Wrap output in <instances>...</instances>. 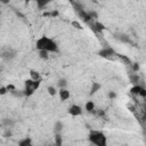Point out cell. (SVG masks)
Listing matches in <instances>:
<instances>
[{
    "label": "cell",
    "mask_w": 146,
    "mask_h": 146,
    "mask_svg": "<svg viewBox=\"0 0 146 146\" xmlns=\"http://www.w3.org/2000/svg\"><path fill=\"white\" fill-rule=\"evenodd\" d=\"M35 49L36 50H46L49 54L50 52H58L59 48L55 39L47 36V35H41L39 39L35 41Z\"/></svg>",
    "instance_id": "6da1fadb"
},
{
    "label": "cell",
    "mask_w": 146,
    "mask_h": 146,
    "mask_svg": "<svg viewBox=\"0 0 146 146\" xmlns=\"http://www.w3.org/2000/svg\"><path fill=\"white\" fill-rule=\"evenodd\" d=\"M88 140H89V143H91L96 146H106L107 145V137L100 130H91L88 135Z\"/></svg>",
    "instance_id": "7a4b0ae2"
},
{
    "label": "cell",
    "mask_w": 146,
    "mask_h": 146,
    "mask_svg": "<svg viewBox=\"0 0 146 146\" xmlns=\"http://www.w3.org/2000/svg\"><path fill=\"white\" fill-rule=\"evenodd\" d=\"M67 112L71 116H80L82 114V107L78 104H72L68 108H67Z\"/></svg>",
    "instance_id": "3957f363"
},
{
    "label": "cell",
    "mask_w": 146,
    "mask_h": 146,
    "mask_svg": "<svg viewBox=\"0 0 146 146\" xmlns=\"http://www.w3.org/2000/svg\"><path fill=\"white\" fill-rule=\"evenodd\" d=\"M98 55L100 57H104V58H110V57H112V56L115 55V51L111 47H105V48H103V49H100L98 51Z\"/></svg>",
    "instance_id": "277c9868"
},
{
    "label": "cell",
    "mask_w": 146,
    "mask_h": 146,
    "mask_svg": "<svg viewBox=\"0 0 146 146\" xmlns=\"http://www.w3.org/2000/svg\"><path fill=\"white\" fill-rule=\"evenodd\" d=\"M57 94H58V97H59L60 102H65V100H67L71 97L70 90L67 88H59V90L57 91Z\"/></svg>",
    "instance_id": "5b68a950"
},
{
    "label": "cell",
    "mask_w": 146,
    "mask_h": 146,
    "mask_svg": "<svg viewBox=\"0 0 146 146\" xmlns=\"http://www.w3.org/2000/svg\"><path fill=\"white\" fill-rule=\"evenodd\" d=\"M15 56H16V52L14 50H11V49H6V50L0 52V57L3 58V59H7V60L14 58Z\"/></svg>",
    "instance_id": "8992f818"
},
{
    "label": "cell",
    "mask_w": 146,
    "mask_h": 146,
    "mask_svg": "<svg viewBox=\"0 0 146 146\" xmlns=\"http://www.w3.org/2000/svg\"><path fill=\"white\" fill-rule=\"evenodd\" d=\"M102 89V84L99 83V82H92L91 83V88H90V95L92 96V95H95L98 90H100Z\"/></svg>",
    "instance_id": "52a82bcc"
},
{
    "label": "cell",
    "mask_w": 146,
    "mask_h": 146,
    "mask_svg": "<svg viewBox=\"0 0 146 146\" xmlns=\"http://www.w3.org/2000/svg\"><path fill=\"white\" fill-rule=\"evenodd\" d=\"M95 107H96V105H95L94 100H88V102L84 104V110H86L87 112H89V113L95 112Z\"/></svg>",
    "instance_id": "ba28073f"
},
{
    "label": "cell",
    "mask_w": 146,
    "mask_h": 146,
    "mask_svg": "<svg viewBox=\"0 0 146 146\" xmlns=\"http://www.w3.org/2000/svg\"><path fill=\"white\" fill-rule=\"evenodd\" d=\"M31 145H32L31 137H24L21 140H18V146H31Z\"/></svg>",
    "instance_id": "9c48e42d"
},
{
    "label": "cell",
    "mask_w": 146,
    "mask_h": 146,
    "mask_svg": "<svg viewBox=\"0 0 146 146\" xmlns=\"http://www.w3.org/2000/svg\"><path fill=\"white\" fill-rule=\"evenodd\" d=\"M52 0H35V3H36V7L39 9H43L44 7H47Z\"/></svg>",
    "instance_id": "30bf717a"
},
{
    "label": "cell",
    "mask_w": 146,
    "mask_h": 146,
    "mask_svg": "<svg viewBox=\"0 0 146 146\" xmlns=\"http://www.w3.org/2000/svg\"><path fill=\"white\" fill-rule=\"evenodd\" d=\"M63 129H64V123L62 122V121H56L55 122V124H54V132L56 133V132H62L63 131Z\"/></svg>",
    "instance_id": "8fae6325"
},
{
    "label": "cell",
    "mask_w": 146,
    "mask_h": 146,
    "mask_svg": "<svg viewBox=\"0 0 146 146\" xmlns=\"http://www.w3.org/2000/svg\"><path fill=\"white\" fill-rule=\"evenodd\" d=\"M30 79H32V80H40L41 79V74H40V72L39 71H36V70H30Z\"/></svg>",
    "instance_id": "7c38bea8"
},
{
    "label": "cell",
    "mask_w": 146,
    "mask_h": 146,
    "mask_svg": "<svg viewBox=\"0 0 146 146\" xmlns=\"http://www.w3.org/2000/svg\"><path fill=\"white\" fill-rule=\"evenodd\" d=\"M63 144V137H62V132H56L55 133V145L60 146Z\"/></svg>",
    "instance_id": "4fadbf2b"
},
{
    "label": "cell",
    "mask_w": 146,
    "mask_h": 146,
    "mask_svg": "<svg viewBox=\"0 0 146 146\" xmlns=\"http://www.w3.org/2000/svg\"><path fill=\"white\" fill-rule=\"evenodd\" d=\"M57 86H58V88H67V80L65 78L59 79L57 82Z\"/></svg>",
    "instance_id": "5bb4252c"
},
{
    "label": "cell",
    "mask_w": 146,
    "mask_h": 146,
    "mask_svg": "<svg viewBox=\"0 0 146 146\" xmlns=\"http://www.w3.org/2000/svg\"><path fill=\"white\" fill-rule=\"evenodd\" d=\"M140 89H141V86H139V84L137 83V84H135L133 87H131L130 92H131L132 95H138V94H139V91H140Z\"/></svg>",
    "instance_id": "9a60e30c"
},
{
    "label": "cell",
    "mask_w": 146,
    "mask_h": 146,
    "mask_svg": "<svg viewBox=\"0 0 146 146\" xmlns=\"http://www.w3.org/2000/svg\"><path fill=\"white\" fill-rule=\"evenodd\" d=\"M38 54H39V57L41 59H48L49 58V52L46 50H38Z\"/></svg>",
    "instance_id": "2e32d148"
},
{
    "label": "cell",
    "mask_w": 146,
    "mask_h": 146,
    "mask_svg": "<svg viewBox=\"0 0 146 146\" xmlns=\"http://www.w3.org/2000/svg\"><path fill=\"white\" fill-rule=\"evenodd\" d=\"M47 91H48V94L50 95V96H56L57 95V89L54 87V86H49L48 88H47Z\"/></svg>",
    "instance_id": "e0dca14e"
},
{
    "label": "cell",
    "mask_w": 146,
    "mask_h": 146,
    "mask_svg": "<svg viewBox=\"0 0 146 146\" xmlns=\"http://www.w3.org/2000/svg\"><path fill=\"white\" fill-rule=\"evenodd\" d=\"M8 92V89H7V87L6 86H2V87H0V96H3V95H6Z\"/></svg>",
    "instance_id": "ac0fdd59"
},
{
    "label": "cell",
    "mask_w": 146,
    "mask_h": 146,
    "mask_svg": "<svg viewBox=\"0 0 146 146\" xmlns=\"http://www.w3.org/2000/svg\"><path fill=\"white\" fill-rule=\"evenodd\" d=\"M107 97H108L110 99H114V98H116V92H115V91H108Z\"/></svg>",
    "instance_id": "d6986e66"
},
{
    "label": "cell",
    "mask_w": 146,
    "mask_h": 146,
    "mask_svg": "<svg viewBox=\"0 0 146 146\" xmlns=\"http://www.w3.org/2000/svg\"><path fill=\"white\" fill-rule=\"evenodd\" d=\"M138 70H139V64L138 63H133L132 64V71L133 72H137Z\"/></svg>",
    "instance_id": "ffe728a7"
},
{
    "label": "cell",
    "mask_w": 146,
    "mask_h": 146,
    "mask_svg": "<svg viewBox=\"0 0 146 146\" xmlns=\"http://www.w3.org/2000/svg\"><path fill=\"white\" fill-rule=\"evenodd\" d=\"M139 96H141V97H146V90H145V88H143L141 87V89H140V91H139V94H138Z\"/></svg>",
    "instance_id": "44dd1931"
},
{
    "label": "cell",
    "mask_w": 146,
    "mask_h": 146,
    "mask_svg": "<svg viewBox=\"0 0 146 146\" xmlns=\"http://www.w3.org/2000/svg\"><path fill=\"white\" fill-rule=\"evenodd\" d=\"M7 87V89H8V91H13V90H15L16 88H15V86H13V84H8V86H6Z\"/></svg>",
    "instance_id": "7402d4cb"
},
{
    "label": "cell",
    "mask_w": 146,
    "mask_h": 146,
    "mask_svg": "<svg viewBox=\"0 0 146 146\" xmlns=\"http://www.w3.org/2000/svg\"><path fill=\"white\" fill-rule=\"evenodd\" d=\"M3 136H5L6 138H8V137H10V136H11V132H10V130H9V128L7 129V131L5 132V135H3Z\"/></svg>",
    "instance_id": "603a6c76"
},
{
    "label": "cell",
    "mask_w": 146,
    "mask_h": 146,
    "mask_svg": "<svg viewBox=\"0 0 146 146\" xmlns=\"http://www.w3.org/2000/svg\"><path fill=\"white\" fill-rule=\"evenodd\" d=\"M130 79L132 80V82H133V83H136V82L138 83V80H139V78H138L137 75H135V78H132V76H130Z\"/></svg>",
    "instance_id": "cb8c5ba5"
},
{
    "label": "cell",
    "mask_w": 146,
    "mask_h": 146,
    "mask_svg": "<svg viewBox=\"0 0 146 146\" xmlns=\"http://www.w3.org/2000/svg\"><path fill=\"white\" fill-rule=\"evenodd\" d=\"M0 2H1V3L7 5V3H9V2H10V0H0Z\"/></svg>",
    "instance_id": "d4e9b609"
},
{
    "label": "cell",
    "mask_w": 146,
    "mask_h": 146,
    "mask_svg": "<svg viewBox=\"0 0 146 146\" xmlns=\"http://www.w3.org/2000/svg\"><path fill=\"white\" fill-rule=\"evenodd\" d=\"M72 24H73V25H75V26H76V29H81V26H80V25H79L76 22H73Z\"/></svg>",
    "instance_id": "484cf974"
},
{
    "label": "cell",
    "mask_w": 146,
    "mask_h": 146,
    "mask_svg": "<svg viewBox=\"0 0 146 146\" xmlns=\"http://www.w3.org/2000/svg\"><path fill=\"white\" fill-rule=\"evenodd\" d=\"M31 1H35V0H24L25 3H29V2H31Z\"/></svg>",
    "instance_id": "4316f807"
},
{
    "label": "cell",
    "mask_w": 146,
    "mask_h": 146,
    "mask_svg": "<svg viewBox=\"0 0 146 146\" xmlns=\"http://www.w3.org/2000/svg\"><path fill=\"white\" fill-rule=\"evenodd\" d=\"M0 16H1V10H0Z\"/></svg>",
    "instance_id": "83f0119b"
}]
</instances>
